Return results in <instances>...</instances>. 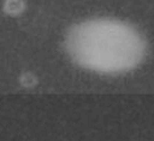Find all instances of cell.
<instances>
[{
	"instance_id": "cell-1",
	"label": "cell",
	"mask_w": 154,
	"mask_h": 141,
	"mask_svg": "<svg viewBox=\"0 0 154 141\" xmlns=\"http://www.w3.org/2000/svg\"><path fill=\"white\" fill-rule=\"evenodd\" d=\"M68 46L78 62L103 72L129 70L144 53L140 34L112 19L90 20L75 27L69 35Z\"/></svg>"
}]
</instances>
